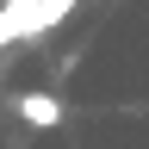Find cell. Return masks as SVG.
<instances>
[{
    "label": "cell",
    "instance_id": "1",
    "mask_svg": "<svg viewBox=\"0 0 149 149\" xmlns=\"http://www.w3.org/2000/svg\"><path fill=\"white\" fill-rule=\"evenodd\" d=\"M68 6L74 0H6V6H0V31L6 37H37V31H50Z\"/></svg>",
    "mask_w": 149,
    "mask_h": 149
},
{
    "label": "cell",
    "instance_id": "2",
    "mask_svg": "<svg viewBox=\"0 0 149 149\" xmlns=\"http://www.w3.org/2000/svg\"><path fill=\"white\" fill-rule=\"evenodd\" d=\"M19 118L44 130V124H56V118H62V106H56V93H25V100H19Z\"/></svg>",
    "mask_w": 149,
    "mask_h": 149
}]
</instances>
